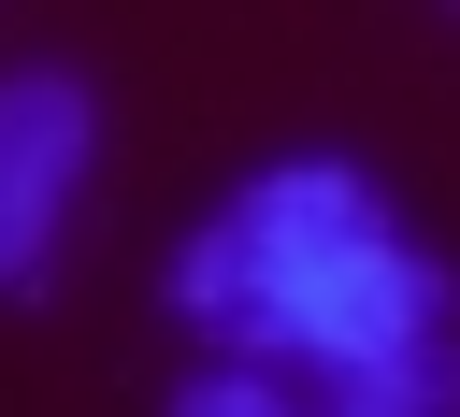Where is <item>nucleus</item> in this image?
<instances>
[{
	"instance_id": "3",
	"label": "nucleus",
	"mask_w": 460,
	"mask_h": 417,
	"mask_svg": "<svg viewBox=\"0 0 460 417\" xmlns=\"http://www.w3.org/2000/svg\"><path fill=\"white\" fill-rule=\"evenodd\" d=\"M331 403H345V417H460V331H417V345L331 374Z\"/></svg>"
},
{
	"instance_id": "2",
	"label": "nucleus",
	"mask_w": 460,
	"mask_h": 417,
	"mask_svg": "<svg viewBox=\"0 0 460 417\" xmlns=\"http://www.w3.org/2000/svg\"><path fill=\"white\" fill-rule=\"evenodd\" d=\"M86 158H101V101H86V72H0V302L43 288Z\"/></svg>"
},
{
	"instance_id": "1",
	"label": "nucleus",
	"mask_w": 460,
	"mask_h": 417,
	"mask_svg": "<svg viewBox=\"0 0 460 417\" xmlns=\"http://www.w3.org/2000/svg\"><path fill=\"white\" fill-rule=\"evenodd\" d=\"M172 316L288 374H359L417 331H460V273L388 216L359 158H273L172 244Z\"/></svg>"
}]
</instances>
